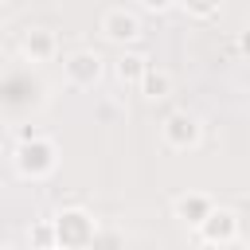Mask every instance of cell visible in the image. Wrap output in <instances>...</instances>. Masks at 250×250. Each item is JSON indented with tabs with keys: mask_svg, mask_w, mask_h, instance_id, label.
<instances>
[{
	"mask_svg": "<svg viewBox=\"0 0 250 250\" xmlns=\"http://www.w3.org/2000/svg\"><path fill=\"white\" fill-rule=\"evenodd\" d=\"M55 164H59V148H55V141L51 137H31V141H20L16 145V168H20V176H27V180H43V176H51L55 172Z\"/></svg>",
	"mask_w": 250,
	"mask_h": 250,
	"instance_id": "6da1fadb",
	"label": "cell"
},
{
	"mask_svg": "<svg viewBox=\"0 0 250 250\" xmlns=\"http://www.w3.org/2000/svg\"><path fill=\"white\" fill-rule=\"evenodd\" d=\"M94 234H98V223L82 207H70V211H62L55 219V242L62 250H90L94 246Z\"/></svg>",
	"mask_w": 250,
	"mask_h": 250,
	"instance_id": "7a4b0ae2",
	"label": "cell"
},
{
	"mask_svg": "<svg viewBox=\"0 0 250 250\" xmlns=\"http://www.w3.org/2000/svg\"><path fill=\"white\" fill-rule=\"evenodd\" d=\"M160 133H164L168 148H176V152H188V148H195V145H199V137H203V125H199V117H195V113H188V109H172V113L164 117Z\"/></svg>",
	"mask_w": 250,
	"mask_h": 250,
	"instance_id": "3957f363",
	"label": "cell"
},
{
	"mask_svg": "<svg viewBox=\"0 0 250 250\" xmlns=\"http://www.w3.org/2000/svg\"><path fill=\"white\" fill-rule=\"evenodd\" d=\"M195 230H199V238H203L207 246H219V250H223V246L238 242L242 223H238V215H234L230 207H215V211H211V215H207V219H203Z\"/></svg>",
	"mask_w": 250,
	"mask_h": 250,
	"instance_id": "277c9868",
	"label": "cell"
},
{
	"mask_svg": "<svg viewBox=\"0 0 250 250\" xmlns=\"http://www.w3.org/2000/svg\"><path fill=\"white\" fill-rule=\"evenodd\" d=\"M62 70H66V82L70 86L86 90V86H94L102 78V55L98 51H70L62 59Z\"/></svg>",
	"mask_w": 250,
	"mask_h": 250,
	"instance_id": "5b68a950",
	"label": "cell"
},
{
	"mask_svg": "<svg viewBox=\"0 0 250 250\" xmlns=\"http://www.w3.org/2000/svg\"><path fill=\"white\" fill-rule=\"evenodd\" d=\"M102 35L109 39V43H137L141 39V20L133 16V12H125V8H109L105 16H102Z\"/></svg>",
	"mask_w": 250,
	"mask_h": 250,
	"instance_id": "8992f818",
	"label": "cell"
},
{
	"mask_svg": "<svg viewBox=\"0 0 250 250\" xmlns=\"http://www.w3.org/2000/svg\"><path fill=\"white\" fill-rule=\"evenodd\" d=\"M211 211H215V199H211L207 191H184V195L172 199V215H176L180 223H188V227H199Z\"/></svg>",
	"mask_w": 250,
	"mask_h": 250,
	"instance_id": "52a82bcc",
	"label": "cell"
},
{
	"mask_svg": "<svg viewBox=\"0 0 250 250\" xmlns=\"http://www.w3.org/2000/svg\"><path fill=\"white\" fill-rule=\"evenodd\" d=\"M20 51H23V59H31V62H51V59L59 55V39H55L51 27H27L23 39H20Z\"/></svg>",
	"mask_w": 250,
	"mask_h": 250,
	"instance_id": "ba28073f",
	"label": "cell"
},
{
	"mask_svg": "<svg viewBox=\"0 0 250 250\" xmlns=\"http://www.w3.org/2000/svg\"><path fill=\"white\" fill-rule=\"evenodd\" d=\"M145 70H148V59H145V55H133V51H125V55L113 62V78H117L121 86H141Z\"/></svg>",
	"mask_w": 250,
	"mask_h": 250,
	"instance_id": "9c48e42d",
	"label": "cell"
},
{
	"mask_svg": "<svg viewBox=\"0 0 250 250\" xmlns=\"http://www.w3.org/2000/svg\"><path fill=\"white\" fill-rule=\"evenodd\" d=\"M137 90H141L148 102H160V98L172 94V74H168L164 66H152V62H148V70H145V78H141Z\"/></svg>",
	"mask_w": 250,
	"mask_h": 250,
	"instance_id": "30bf717a",
	"label": "cell"
},
{
	"mask_svg": "<svg viewBox=\"0 0 250 250\" xmlns=\"http://www.w3.org/2000/svg\"><path fill=\"white\" fill-rule=\"evenodd\" d=\"M176 4H180L188 16H195V20H211V16L219 12L223 0H176Z\"/></svg>",
	"mask_w": 250,
	"mask_h": 250,
	"instance_id": "8fae6325",
	"label": "cell"
},
{
	"mask_svg": "<svg viewBox=\"0 0 250 250\" xmlns=\"http://www.w3.org/2000/svg\"><path fill=\"white\" fill-rule=\"evenodd\" d=\"M55 242V223H31V250H47Z\"/></svg>",
	"mask_w": 250,
	"mask_h": 250,
	"instance_id": "7c38bea8",
	"label": "cell"
},
{
	"mask_svg": "<svg viewBox=\"0 0 250 250\" xmlns=\"http://www.w3.org/2000/svg\"><path fill=\"white\" fill-rule=\"evenodd\" d=\"M238 55H242V59H250V23L238 31Z\"/></svg>",
	"mask_w": 250,
	"mask_h": 250,
	"instance_id": "4fadbf2b",
	"label": "cell"
},
{
	"mask_svg": "<svg viewBox=\"0 0 250 250\" xmlns=\"http://www.w3.org/2000/svg\"><path fill=\"white\" fill-rule=\"evenodd\" d=\"M141 4H145L148 12H164V8H172L176 0H141Z\"/></svg>",
	"mask_w": 250,
	"mask_h": 250,
	"instance_id": "5bb4252c",
	"label": "cell"
},
{
	"mask_svg": "<svg viewBox=\"0 0 250 250\" xmlns=\"http://www.w3.org/2000/svg\"><path fill=\"white\" fill-rule=\"evenodd\" d=\"M31 137H39V129H35V125H23V129H20V141H31Z\"/></svg>",
	"mask_w": 250,
	"mask_h": 250,
	"instance_id": "9a60e30c",
	"label": "cell"
},
{
	"mask_svg": "<svg viewBox=\"0 0 250 250\" xmlns=\"http://www.w3.org/2000/svg\"><path fill=\"white\" fill-rule=\"evenodd\" d=\"M0 250H16V246H0Z\"/></svg>",
	"mask_w": 250,
	"mask_h": 250,
	"instance_id": "2e32d148",
	"label": "cell"
},
{
	"mask_svg": "<svg viewBox=\"0 0 250 250\" xmlns=\"http://www.w3.org/2000/svg\"><path fill=\"white\" fill-rule=\"evenodd\" d=\"M47 250H62V246H47Z\"/></svg>",
	"mask_w": 250,
	"mask_h": 250,
	"instance_id": "e0dca14e",
	"label": "cell"
}]
</instances>
